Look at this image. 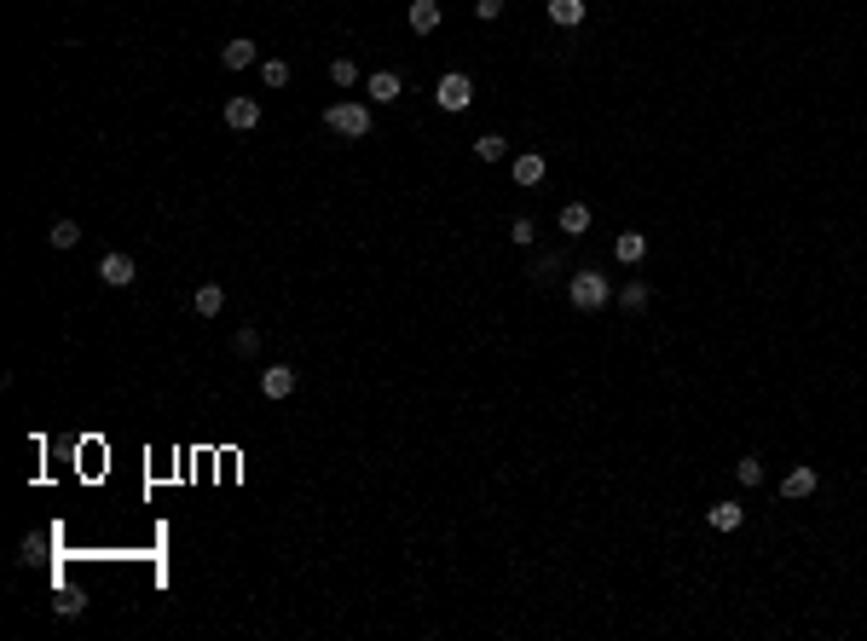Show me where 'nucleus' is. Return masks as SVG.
I'll list each match as a JSON object with an SVG mask.
<instances>
[{
  "label": "nucleus",
  "instance_id": "f257e3e1",
  "mask_svg": "<svg viewBox=\"0 0 867 641\" xmlns=\"http://www.w3.org/2000/svg\"><path fill=\"white\" fill-rule=\"evenodd\" d=\"M567 301L579 306V312H602V306L613 301V283L596 272V266H579V272L567 278Z\"/></svg>",
  "mask_w": 867,
  "mask_h": 641
},
{
  "label": "nucleus",
  "instance_id": "f03ea898",
  "mask_svg": "<svg viewBox=\"0 0 867 641\" xmlns=\"http://www.w3.org/2000/svg\"><path fill=\"white\" fill-rule=\"evenodd\" d=\"M324 128L341 133V139H364V133L376 128V116H371V104H359V98H341V104L324 110Z\"/></svg>",
  "mask_w": 867,
  "mask_h": 641
},
{
  "label": "nucleus",
  "instance_id": "7ed1b4c3",
  "mask_svg": "<svg viewBox=\"0 0 867 641\" xmlns=\"http://www.w3.org/2000/svg\"><path fill=\"white\" fill-rule=\"evenodd\" d=\"M434 104L451 110V116H457V110H469L474 104V81L463 76V70H446V76L434 81Z\"/></svg>",
  "mask_w": 867,
  "mask_h": 641
},
{
  "label": "nucleus",
  "instance_id": "20e7f679",
  "mask_svg": "<svg viewBox=\"0 0 867 641\" xmlns=\"http://www.w3.org/2000/svg\"><path fill=\"white\" fill-rule=\"evenodd\" d=\"M226 128L231 133L261 128V98H226Z\"/></svg>",
  "mask_w": 867,
  "mask_h": 641
},
{
  "label": "nucleus",
  "instance_id": "39448f33",
  "mask_svg": "<svg viewBox=\"0 0 867 641\" xmlns=\"http://www.w3.org/2000/svg\"><path fill=\"white\" fill-rule=\"evenodd\" d=\"M815 486H821V474H815V468H792V474H780V497H787V503L815 497Z\"/></svg>",
  "mask_w": 867,
  "mask_h": 641
},
{
  "label": "nucleus",
  "instance_id": "423d86ee",
  "mask_svg": "<svg viewBox=\"0 0 867 641\" xmlns=\"http://www.w3.org/2000/svg\"><path fill=\"white\" fill-rule=\"evenodd\" d=\"M254 64H261V53H254L249 35H238V41L220 46V70H254Z\"/></svg>",
  "mask_w": 867,
  "mask_h": 641
},
{
  "label": "nucleus",
  "instance_id": "0eeeda50",
  "mask_svg": "<svg viewBox=\"0 0 867 641\" xmlns=\"http://www.w3.org/2000/svg\"><path fill=\"white\" fill-rule=\"evenodd\" d=\"M613 261L619 266H642V261H648V237H642V231H619V237H613Z\"/></svg>",
  "mask_w": 867,
  "mask_h": 641
},
{
  "label": "nucleus",
  "instance_id": "6e6552de",
  "mask_svg": "<svg viewBox=\"0 0 867 641\" xmlns=\"http://www.w3.org/2000/svg\"><path fill=\"white\" fill-rule=\"evenodd\" d=\"M261 393H266V399H289V393H296V370H289V364H266L261 370Z\"/></svg>",
  "mask_w": 867,
  "mask_h": 641
},
{
  "label": "nucleus",
  "instance_id": "1a4fd4ad",
  "mask_svg": "<svg viewBox=\"0 0 867 641\" xmlns=\"http://www.w3.org/2000/svg\"><path fill=\"white\" fill-rule=\"evenodd\" d=\"M99 278L110 283V289H128V283L139 278V266H133L128 254H104V261H99Z\"/></svg>",
  "mask_w": 867,
  "mask_h": 641
},
{
  "label": "nucleus",
  "instance_id": "9d476101",
  "mask_svg": "<svg viewBox=\"0 0 867 641\" xmlns=\"http://www.w3.org/2000/svg\"><path fill=\"white\" fill-rule=\"evenodd\" d=\"M705 526H712V532H740V526H746V509H740V503H712V509H705Z\"/></svg>",
  "mask_w": 867,
  "mask_h": 641
},
{
  "label": "nucleus",
  "instance_id": "9b49d317",
  "mask_svg": "<svg viewBox=\"0 0 867 641\" xmlns=\"http://www.w3.org/2000/svg\"><path fill=\"white\" fill-rule=\"evenodd\" d=\"M364 93H371V104H394V98L405 93V87H399V76H394V70H376V76L364 81Z\"/></svg>",
  "mask_w": 867,
  "mask_h": 641
},
{
  "label": "nucleus",
  "instance_id": "f8f14e48",
  "mask_svg": "<svg viewBox=\"0 0 867 641\" xmlns=\"http://www.w3.org/2000/svg\"><path fill=\"white\" fill-rule=\"evenodd\" d=\"M555 226L567 231V237H584V231H590V203H567L555 214Z\"/></svg>",
  "mask_w": 867,
  "mask_h": 641
},
{
  "label": "nucleus",
  "instance_id": "ddd939ff",
  "mask_svg": "<svg viewBox=\"0 0 867 641\" xmlns=\"http://www.w3.org/2000/svg\"><path fill=\"white\" fill-rule=\"evenodd\" d=\"M405 18H411V29H417V35H434L439 29V0H411Z\"/></svg>",
  "mask_w": 867,
  "mask_h": 641
},
{
  "label": "nucleus",
  "instance_id": "4468645a",
  "mask_svg": "<svg viewBox=\"0 0 867 641\" xmlns=\"http://www.w3.org/2000/svg\"><path fill=\"white\" fill-rule=\"evenodd\" d=\"M584 12H590L584 0H549V23H561V29H579Z\"/></svg>",
  "mask_w": 867,
  "mask_h": 641
},
{
  "label": "nucleus",
  "instance_id": "2eb2a0df",
  "mask_svg": "<svg viewBox=\"0 0 867 641\" xmlns=\"http://www.w3.org/2000/svg\"><path fill=\"white\" fill-rule=\"evenodd\" d=\"M515 185H544V151H521L515 156Z\"/></svg>",
  "mask_w": 867,
  "mask_h": 641
},
{
  "label": "nucleus",
  "instance_id": "dca6fc26",
  "mask_svg": "<svg viewBox=\"0 0 867 641\" xmlns=\"http://www.w3.org/2000/svg\"><path fill=\"white\" fill-rule=\"evenodd\" d=\"M648 301H654V289L642 278H630L625 289H619V306H625V312H648Z\"/></svg>",
  "mask_w": 867,
  "mask_h": 641
},
{
  "label": "nucleus",
  "instance_id": "f3484780",
  "mask_svg": "<svg viewBox=\"0 0 867 641\" xmlns=\"http://www.w3.org/2000/svg\"><path fill=\"white\" fill-rule=\"evenodd\" d=\"M555 272H567V254H561V249H544V254H538V261H532V272H527V278H538V283H549V278H555Z\"/></svg>",
  "mask_w": 867,
  "mask_h": 641
},
{
  "label": "nucleus",
  "instance_id": "a211bd4d",
  "mask_svg": "<svg viewBox=\"0 0 867 641\" xmlns=\"http://www.w3.org/2000/svg\"><path fill=\"white\" fill-rule=\"evenodd\" d=\"M474 156H480V162H504L509 139H504V133H480V139H474Z\"/></svg>",
  "mask_w": 867,
  "mask_h": 641
},
{
  "label": "nucleus",
  "instance_id": "6ab92c4d",
  "mask_svg": "<svg viewBox=\"0 0 867 641\" xmlns=\"http://www.w3.org/2000/svg\"><path fill=\"white\" fill-rule=\"evenodd\" d=\"M191 306H197V312H203V318H214V312H220V306H226V289H220V283H203V289H197V295H191Z\"/></svg>",
  "mask_w": 867,
  "mask_h": 641
},
{
  "label": "nucleus",
  "instance_id": "aec40b11",
  "mask_svg": "<svg viewBox=\"0 0 867 641\" xmlns=\"http://www.w3.org/2000/svg\"><path fill=\"white\" fill-rule=\"evenodd\" d=\"M46 237H53V249H76V243H81V226H76V220H53V231H46Z\"/></svg>",
  "mask_w": 867,
  "mask_h": 641
},
{
  "label": "nucleus",
  "instance_id": "412c9836",
  "mask_svg": "<svg viewBox=\"0 0 867 641\" xmlns=\"http://www.w3.org/2000/svg\"><path fill=\"white\" fill-rule=\"evenodd\" d=\"M261 81L266 87H289V58H261Z\"/></svg>",
  "mask_w": 867,
  "mask_h": 641
},
{
  "label": "nucleus",
  "instance_id": "4be33fe9",
  "mask_svg": "<svg viewBox=\"0 0 867 641\" xmlns=\"http://www.w3.org/2000/svg\"><path fill=\"white\" fill-rule=\"evenodd\" d=\"M509 243H521V249H532V243H538V220H532V214H521L515 226H509Z\"/></svg>",
  "mask_w": 867,
  "mask_h": 641
},
{
  "label": "nucleus",
  "instance_id": "5701e85b",
  "mask_svg": "<svg viewBox=\"0 0 867 641\" xmlns=\"http://www.w3.org/2000/svg\"><path fill=\"white\" fill-rule=\"evenodd\" d=\"M735 479H740V486H763V457H740Z\"/></svg>",
  "mask_w": 867,
  "mask_h": 641
},
{
  "label": "nucleus",
  "instance_id": "b1692460",
  "mask_svg": "<svg viewBox=\"0 0 867 641\" xmlns=\"http://www.w3.org/2000/svg\"><path fill=\"white\" fill-rule=\"evenodd\" d=\"M329 81H336V87H353V81H359V64H353V58H329Z\"/></svg>",
  "mask_w": 867,
  "mask_h": 641
},
{
  "label": "nucleus",
  "instance_id": "393cba45",
  "mask_svg": "<svg viewBox=\"0 0 867 641\" xmlns=\"http://www.w3.org/2000/svg\"><path fill=\"white\" fill-rule=\"evenodd\" d=\"M231 353H238V359H254V353H261V329H238V336H231Z\"/></svg>",
  "mask_w": 867,
  "mask_h": 641
},
{
  "label": "nucleus",
  "instance_id": "a878e982",
  "mask_svg": "<svg viewBox=\"0 0 867 641\" xmlns=\"http://www.w3.org/2000/svg\"><path fill=\"white\" fill-rule=\"evenodd\" d=\"M81 607H88L81 595H58V601H53V612H58V619H81Z\"/></svg>",
  "mask_w": 867,
  "mask_h": 641
},
{
  "label": "nucleus",
  "instance_id": "bb28decb",
  "mask_svg": "<svg viewBox=\"0 0 867 641\" xmlns=\"http://www.w3.org/2000/svg\"><path fill=\"white\" fill-rule=\"evenodd\" d=\"M504 6H509V0H474V18H480V23H492Z\"/></svg>",
  "mask_w": 867,
  "mask_h": 641
}]
</instances>
